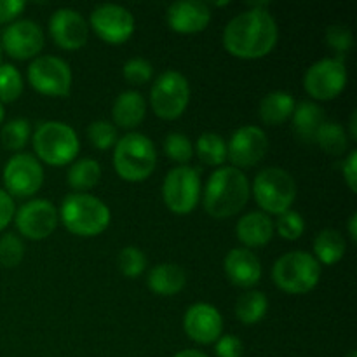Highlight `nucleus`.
<instances>
[{
	"label": "nucleus",
	"instance_id": "1",
	"mask_svg": "<svg viewBox=\"0 0 357 357\" xmlns=\"http://www.w3.org/2000/svg\"><path fill=\"white\" fill-rule=\"evenodd\" d=\"M268 3H253L239 13L223 30V47L239 59H260L275 47L279 28Z\"/></svg>",
	"mask_w": 357,
	"mask_h": 357
},
{
	"label": "nucleus",
	"instance_id": "2",
	"mask_svg": "<svg viewBox=\"0 0 357 357\" xmlns=\"http://www.w3.org/2000/svg\"><path fill=\"white\" fill-rule=\"evenodd\" d=\"M251 195V185L244 171L237 167H218L204 188V209L213 218H230L244 209Z\"/></svg>",
	"mask_w": 357,
	"mask_h": 357
},
{
	"label": "nucleus",
	"instance_id": "3",
	"mask_svg": "<svg viewBox=\"0 0 357 357\" xmlns=\"http://www.w3.org/2000/svg\"><path fill=\"white\" fill-rule=\"evenodd\" d=\"M58 213L65 229L79 237L100 236L112 220L110 208L101 199L79 192L66 195Z\"/></svg>",
	"mask_w": 357,
	"mask_h": 357
},
{
	"label": "nucleus",
	"instance_id": "4",
	"mask_svg": "<svg viewBox=\"0 0 357 357\" xmlns=\"http://www.w3.org/2000/svg\"><path fill=\"white\" fill-rule=\"evenodd\" d=\"M157 166V150L152 139L142 132H128L114 149L115 173L126 181H143Z\"/></svg>",
	"mask_w": 357,
	"mask_h": 357
},
{
	"label": "nucleus",
	"instance_id": "5",
	"mask_svg": "<svg viewBox=\"0 0 357 357\" xmlns=\"http://www.w3.org/2000/svg\"><path fill=\"white\" fill-rule=\"evenodd\" d=\"M31 143L37 159L54 167L73 162L80 150L75 129L59 121L42 122L31 136Z\"/></svg>",
	"mask_w": 357,
	"mask_h": 357
},
{
	"label": "nucleus",
	"instance_id": "6",
	"mask_svg": "<svg viewBox=\"0 0 357 357\" xmlns=\"http://www.w3.org/2000/svg\"><path fill=\"white\" fill-rule=\"evenodd\" d=\"M321 279V265L307 251H289L272 267V281L288 295H305Z\"/></svg>",
	"mask_w": 357,
	"mask_h": 357
},
{
	"label": "nucleus",
	"instance_id": "7",
	"mask_svg": "<svg viewBox=\"0 0 357 357\" xmlns=\"http://www.w3.org/2000/svg\"><path fill=\"white\" fill-rule=\"evenodd\" d=\"M251 194L265 215L279 216L291 209L296 199V181L282 167H265L255 176Z\"/></svg>",
	"mask_w": 357,
	"mask_h": 357
},
{
	"label": "nucleus",
	"instance_id": "8",
	"mask_svg": "<svg viewBox=\"0 0 357 357\" xmlns=\"http://www.w3.org/2000/svg\"><path fill=\"white\" fill-rule=\"evenodd\" d=\"M190 103V84L178 70L160 73L150 89V107L153 114L164 121L181 117Z\"/></svg>",
	"mask_w": 357,
	"mask_h": 357
},
{
	"label": "nucleus",
	"instance_id": "9",
	"mask_svg": "<svg viewBox=\"0 0 357 357\" xmlns=\"http://www.w3.org/2000/svg\"><path fill=\"white\" fill-rule=\"evenodd\" d=\"M201 174L190 166L173 167L162 183V199L174 215H190L201 201Z\"/></svg>",
	"mask_w": 357,
	"mask_h": 357
},
{
	"label": "nucleus",
	"instance_id": "10",
	"mask_svg": "<svg viewBox=\"0 0 357 357\" xmlns=\"http://www.w3.org/2000/svg\"><path fill=\"white\" fill-rule=\"evenodd\" d=\"M28 82L37 93L45 96L66 98L72 91V70L58 56H38L28 66Z\"/></svg>",
	"mask_w": 357,
	"mask_h": 357
},
{
	"label": "nucleus",
	"instance_id": "11",
	"mask_svg": "<svg viewBox=\"0 0 357 357\" xmlns=\"http://www.w3.org/2000/svg\"><path fill=\"white\" fill-rule=\"evenodd\" d=\"M347 86V68L340 58H324L309 66L303 75L307 94L317 101L335 100Z\"/></svg>",
	"mask_w": 357,
	"mask_h": 357
},
{
	"label": "nucleus",
	"instance_id": "12",
	"mask_svg": "<svg viewBox=\"0 0 357 357\" xmlns=\"http://www.w3.org/2000/svg\"><path fill=\"white\" fill-rule=\"evenodd\" d=\"M2 178L10 197L28 199L40 190L44 183V167L31 153H16L7 160Z\"/></svg>",
	"mask_w": 357,
	"mask_h": 357
},
{
	"label": "nucleus",
	"instance_id": "13",
	"mask_svg": "<svg viewBox=\"0 0 357 357\" xmlns=\"http://www.w3.org/2000/svg\"><path fill=\"white\" fill-rule=\"evenodd\" d=\"M17 232L30 241H42L51 236L59 223L58 208L47 199H31L14 213Z\"/></svg>",
	"mask_w": 357,
	"mask_h": 357
},
{
	"label": "nucleus",
	"instance_id": "14",
	"mask_svg": "<svg viewBox=\"0 0 357 357\" xmlns=\"http://www.w3.org/2000/svg\"><path fill=\"white\" fill-rule=\"evenodd\" d=\"M94 33L107 44H124L135 33V16L119 3H101L89 16Z\"/></svg>",
	"mask_w": 357,
	"mask_h": 357
},
{
	"label": "nucleus",
	"instance_id": "15",
	"mask_svg": "<svg viewBox=\"0 0 357 357\" xmlns=\"http://www.w3.org/2000/svg\"><path fill=\"white\" fill-rule=\"evenodd\" d=\"M268 152L267 132L258 126H243L236 129L227 143V159L234 167L243 171L244 167H253L264 160Z\"/></svg>",
	"mask_w": 357,
	"mask_h": 357
},
{
	"label": "nucleus",
	"instance_id": "16",
	"mask_svg": "<svg viewBox=\"0 0 357 357\" xmlns=\"http://www.w3.org/2000/svg\"><path fill=\"white\" fill-rule=\"evenodd\" d=\"M44 31L31 20H17L7 24L0 37L2 51L14 59H31L44 47Z\"/></svg>",
	"mask_w": 357,
	"mask_h": 357
},
{
	"label": "nucleus",
	"instance_id": "17",
	"mask_svg": "<svg viewBox=\"0 0 357 357\" xmlns=\"http://www.w3.org/2000/svg\"><path fill=\"white\" fill-rule=\"evenodd\" d=\"M49 35L58 47L77 51L87 44L89 24L79 10L61 7L49 17Z\"/></svg>",
	"mask_w": 357,
	"mask_h": 357
},
{
	"label": "nucleus",
	"instance_id": "18",
	"mask_svg": "<svg viewBox=\"0 0 357 357\" xmlns=\"http://www.w3.org/2000/svg\"><path fill=\"white\" fill-rule=\"evenodd\" d=\"M183 330L195 344H215L222 337L223 317L211 303H194L188 307L183 316Z\"/></svg>",
	"mask_w": 357,
	"mask_h": 357
},
{
	"label": "nucleus",
	"instance_id": "19",
	"mask_svg": "<svg viewBox=\"0 0 357 357\" xmlns=\"http://www.w3.org/2000/svg\"><path fill=\"white\" fill-rule=\"evenodd\" d=\"M166 20L171 30L176 33H199L208 28L211 21V9L201 0H178L167 7Z\"/></svg>",
	"mask_w": 357,
	"mask_h": 357
},
{
	"label": "nucleus",
	"instance_id": "20",
	"mask_svg": "<svg viewBox=\"0 0 357 357\" xmlns=\"http://www.w3.org/2000/svg\"><path fill=\"white\" fill-rule=\"evenodd\" d=\"M223 268L232 284L239 288H253L261 279V261L246 248H234L227 253Z\"/></svg>",
	"mask_w": 357,
	"mask_h": 357
},
{
	"label": "nucleus",
	"instance_id": "21",
	"mask_svg": "<svg viewBox=\"0 0 357 357\" xmlns=\"http://www.w3.org/2000/svg\"><path fill=\"white\" fill-rule=\"evenodd\" d=\"M237 239L248 248H261L271 243L274 236V222L264 211L246 213L237 222L236 227Z\"/></svg>",
	"mask_w": 357,
	"mask_h": 357
},
{
	"label": "nucleus",
	"instance_id": "22",
	"mask_svg": "<svg viewBox=\"0 0 357 357\" xmlns=\"http://www.w3.org/2000/svg\"><path fill=\"white\" fill-rule=\"evenodd\" d=\"M146 100L138 91H124L115 100L112 108L114 126L121 129H135L145 119Z\"/></svg>",
	"mask_w": 357,
	"mask_h": 357
},
{
	"label": "nucleus",
	"instance_id": "23",
	"mask_svg": "<svg viewBox=\"0 0 357 357\" xmlns=\"http://www.w3.org/2000/svg\"><path fill=\"white\" fill-rule=\"evenodd\" d=\"M146 284L159 296L178 295L187 284V274L176 264H159L149 272Z\"/></svg>",
	"mask_w": 357,
	"mask_h": 357
},
{
	"label": "nucleus",
	"instance_id": "24",
	"mask_svg": "<svg viewBox=\"0 0 357 357\" xmlns=\"http://www.w3.org/2000/svg\"><path fill=\"white\" fill-rule=\"evenodd\" d=\"M293 131L300 142L310 143L316 138L317 131L324 124V110L316 101H302L293 110Z\"/></svg>",
	"mask_w": 357,
	"mask_h": 357
},
{
	"label": "nucleus",
	"instance_id": "25",
	"mask_svg": "<svg viewBox=\"0 0 357 357\" xmlns=\"http://www.w3.org/2000/svg\"><path fill=\"white\" fill-rule=\"evenodd\" d=\"M295 107V98L291 94L284 91H272L260 101L258 117L267 126H281L291 117Z\"/></svg>",
	"mask_w": 357,
	"mask_h": 357
},
{
	"label": "nucleus",
	"instance_id": "26",
	"mask_svg": "<svg viewBox=\"0 0 357 357\" xmlns=\"http://www.w3.org/2000/svg\"><path fill=\"white\" fill-rule=\"evenodd\" d=\"M347 244L344 236L335 229H324L314 239L312 257L319 261V265H335L344 258Z\"/></svg>",
	"mask_w": 357,
	"mask_h": 357
},
{
	"label": "nucleus",
	"instance_id": "27",
	"mask_svg": "<svg viewBox=\"0 0 357 357\" xmlns=\"http://www.w3.org/2000/svg\"><path fill=\"white\" fill-rule=\"evenodd\" d=\"M66 178H68V185L73 190H77L79 194H86V190H91L100 183L101 166L98 160L84 157V159L75 160L70 166Z\"/></svg>",
	"mask_w": 357,
	"mask_h": 357
},
{
	"label": "nucleus",
	"instance_id": "28",
	"mask_svg": "<svg viewBox=\"0 0 357 357\" xmlns=\"http://www.w3.org/2000/svg\"><path fill=\"white\" fill-rule=\"evenodd\" d=\"M268 310V300L261 291L251 289L243 293L236 302V316L246 326L260 323Z\"/></svg>",
	"mask_w": 357,
	"mask_h": 357
},
{
	"label": "nucleus",
	"instance_id": "29",
	"mask_svg": "<svg viewBox=\"0 0 357 357\" xmlns=\"http://www.w3.org/2000/svg\"><path fill=\"white\" fill-rule=\"evenodd\" d=\"M314 142L328 153V155H344L349 149V136L344 126L335 121H324L317 131Z\"/></svg>",
	"mask_w": 357,
	"mask_h": 357
},
{
	"label": "nucleus",
	"instance_id": "30",
	"mask_svg": "<svg viewBox=\"0 0 357 357\" xmlns=\"http://www.w3.org/2000/svg\"><path fill=\"white\" fill-rule=\"evenodd\" d=\"M195 152L206 166H222L227 160V143L216 132H202L195 143Z\"/></svg>",
	"mask_w": 357,
	"mask_h": 357
},
{
	"label": "nucleus",
	"instance_id": "31",
	"mask_svg": "<svg viewBox=\"0 0 357 357\" xmlns=\"http://www.w3.org/2000/svg\"><path fill=\"white\" fill-rule=\"evenodd\" d=\"M31 138V124L26 119H13V121L6 122L0 131V139H2V145L7 150H17L24 149L28 143V139Z\"/></svg>",
	"mask_w": 357,
	"mask_h": 357
},
{
	"label": "nucleus",
	"instance_id": "32",
	"mask_svg": "<svg viewBox=\"0 0 357 357\" xmlns=\"http://www.w3.org/2000/svg\"><path fill=\"white\" fill-rule=\"evenodd\" d=\"M23 93V77L14 65H0V103H13Z\"/></svg>",
	"mask_w": 357,
	"mask_h": 357
},
{
	"label": "nucleus",
	"instance_id": "33",
	"mask_svg": "<svg viewBox=\"0 0 357 357\" xmlns=\"http://www.w3.org/2000/svg\"><path fill=\"white\" fill-rule=\"evenodd\" d=\"M164 152L174 162L187 166L188 160L194 157V146L183 132H169L164 139Z\"/></svg>",
	"mask_w": 357,
	"mask_h": 357
},
{
	"label": "nucleus",
	"instance_id": "34",
	"mask_svg": "<svg viewBox=\"0 0 357 357\" xmlns=\"http://www.w3.org/2000/svg\"><path fill=\"white\" fill-rule=\"evenodd\" d=\"M119 271L126 275V278H139L146 268V257L139 248L136 246H126L124 250L119 253L117 258Z\"/></svg>",
	"mask_w": 357,
	"mask_h": 357
},
{
	"label": "nucleus",
	"instance_id": "35",
	"mask_svg": "<svg viewBox=\"0 0 357 357\" xmlns=\"http://www.w3.org/2000/svg\"><path fill=\"white\" fill-rule=\"evenodd\" d=\"M87 138H89L91 145L96 146L98 150H108L115 146L119 139V132L114 122L94 121L87 128Z\"/></svg>",
	"mask_w": 357,
	"mask_h": 357
},
{
	"label": "nucleus",
	"instance_id": "36",
	"mask_svg": "<svg viewBox=\"0 0 357 357\" xmlns=\"http://www.w3.org/2000/svg\"><path fill=\"white\" fill-rule=\"evenodd\" d=\"M24 257V244L16 234L9 232L0 237V265L14 268L21 264Z\"/></svg>",
	"mask_w": 357,
	"mask_h": 357
},
{
	"label": "nucleus",
	"instance_id": "37",
	"mask_svg": "<svg viewBox=\"0 0 357 357\" xmlns=\"http://www.w3.org/2000/svg\"><path fill=\"white\" fill-rule=\"evenodd\" d=\"M274 229L278 230V234L282 239L296 241L305 232V220H303V216L300 213L289 209V211L278 216V222L274 223Z\"/></svg>",
	"mask_w": 357,
	"mask_h": 357
},
{
	"label": "nucleus",
	"instance_id": "38",
	"mask_svg": "<svg viewBox=\"0 0 357 357\" xmlns=\"http://www.w3.org/2000/svg\"><path fill=\"white\" fill-rule=\"evenodd\" d=\"M122 75L132 86H143V84L150 82V79L153 77V66L152 63L143 58H131L129 61H126Z\"/></svg>",
	"mask_w": 357,
	"mask_h": 357
},
{
	"label": "nucleus",
	"instance_id": "39",
	"mask_svg": "<svg viewBox=\"0 0 357 357\" xmlns=\"http://www.w3.org/2000/svg\"><path fill=\"white\" fill-rule=\"evenodd\" d=\"M324 40H326L328 47L333 49L338 54H345L347 51H351V47L354 45V35L344 24H331L326 28V33H324Z\"/></svg>",
	"mask_w": 357,
	"mask_h": 357
},
{
	"label": "nucleus",
	"instance_id": "40",
	"mask_svg": "<svg viewBox=\"0 0 357 357\" xmlns=\"http://www.w3.org/2000/svg\"><path fill=\"white\" fill-rule=\"evenodd\" d=\"M215 352L218 357H243L244 345L236 335H222L215 342Z\"/></svg>",
	"mask_w": 357,
	"mask_h": 357
},
{
	"label": "nucleus",
	"instance_id": "41",
	"mask_svg": "<svg viewBox=\"0 0 357 357\" xmlns=\"http://www.w3.org/2000/svg\"><path fill=\"white\" fill-rule=\"evenodd\" d=\"M26 3L23 0H0V24L13 23L24 10Z\"/></svg>",
	"mask_w": 357,
	"mask_h": 357
},
{
	"label": "nucleus",
	"instance_id": "42",
	"mask_svg": "<svg viewBox=\"0 0 357 357\" xmlns=\"http://www.w3.org/2000/svg\"><path fill=\"white\" fill-rule=\"evenodd\" d=\"M342 173H344V180L351 192H357V152L351 150L347 159L342 164Z\"/></svg>",
	"mask_w": 357,
	"mask_h": 357
},
{
	"label": "nucleus",
	"instance_id": "43",
	"mask_svg": "<svg viewBox=\"0 0 357 357\" xmlns=\"http://www.w3.org/2000/svg\"><path fill=\"white\" fill-rule=\"evenodd\" d=\"M14 213H16L14 199L3 188H0V232L9 225L10 220L14 218Z\"/></svg>",
	"mask_w": 357,
	"mask_h": 357
},
{
	"label": "nucleus",
	"instance_id": "44",
	"mask_svg": "<svg viewBox=\"0 0 357 357\" xmlns=\"http://www.w3.org/2000/svg\"><path fill=\"white\" fill-rule=\"evenodd\" d=\"M347 227H349V237H351L352 243H356L357 241V215L356 213H352L351 218H349L347 222Z\"/></svg>",
	"mask_w": 357,
	"mask_h": 357
},
{
	"label": "nucleus",
	"instance_id": "45",
	"mask_svg": "<svg viewBox=\"0 0 357 357\" xmlns=\"http://www.w3.org/2000/svg\"><path fill=\"white\" fill-rule=\"evenodd\" d=\"M174 357H208L204 354V352H201V351H194V349H187V351H181V352H178L176 356Z\"/></svg>",
	"mask_w": 357,
	"mask_h": 357
},
{
	"label": "nucleus",
	"instance_id": "46",
	"mask_svg": "<svg viewBox=\"0 0 357 357\" xmlns=\"http://www.w3.org/2000/svg\"><path fill=\"white\" fill-rule=\"evenodd\" d=\"M349 128H351V139L357 138V114L351 115V122H349Z\"/></svg>",
	"mask_w": 357,
	"mask_h": 357
},
{
	"label": "nucleus",
	"instance_id": "47",
	"mask_svg": "<svg viewBox=\"0 0 357 357\" xmlns=\"http://www.w3.org/2000/svg\"><path fill=\"white\" fill-rule=\"evenodd\" d=\"M3 117H6V112H3V107H2V103H0V126H2V122H3Z\"/></svg>",
	"mask_w": 357,
	"mask_h": 357
},
{
	"label": "nucleus",
	"instance_id": "48",
	"mask_svg": "<svg viewBox=\"0 0 357 357\" xmlns=\"http://www.w3.org/2000/svg\"><path fill=\"white\" fill-rule=\"evenodd\" d=\"M347 357H357V354H356V351H351L349 352V356Z\"/></svg>",
	"mask_w": 357,
	"mask_h": 357
},
{
	"label": "nucleus",
	"instance_id": "49",
	"mask_svg": "<svg viewBox=\"0 0 357 357\" xmlns=\"http://www.w3.org/2000/svg\"><path fill=\"white\" fill-rule=\"evenodd\" d=\"M0 59H2V45H0Z\"/></svg>",
	"mask_w": 357,
	"mask_h": 357
}]
</instances>
